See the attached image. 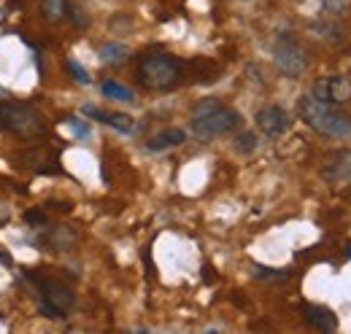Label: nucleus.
I'll list each match as a JSON object with an SVG mask.
<instances>
[{
  "mask_svg": "<svg viewBox=\"0 0 351 334\" xmlns=\"http://www.w3.org/2000/svg\"><path fill=\"white\" fill-rule=\"evenodd\" d=\"M84 114H87L89 119H97V122H103V125L114 127V129H119V132H132V119L128 114H106V111H100V108H95V105H84Z\"/></svg>",
  "mask_w": 351,
  "mask_h": 334,
  "instance_id": "9b49d317",
  "label": "nucleus"
},
{
  "mask_svg": "<svg viewBox=\"0 0 351 334\" xmlns=\"http://www.w3.org/2000/svg\"><path fill=\"white\" fill-rule=\"evenodd\" d=\"M0 264H5V267H11V264H14V259H11V256L3 250V246H0Z\"/></svg>",
  "mask_w": 351,
  "mask_h": 334,
  "instance_id": "412c9836",
  "label": "nucleus"
},
{
  "mask_svg": "<svg viewBox=\"0 0 351 334\" xmlns=\"http://www.w3.org/2000/svg\"><path fill=\"white\" fill-rule=\"evenodd\" d=\"M71 122V127H73V132H76V138H82V140H87L89 135H92V129H89L82 119H68Z\"/></svg>",
  "mask_w": 351,
  "mask_h": 334,
  "instance_id": "a211bd4d",
  "label": "nucleus"
},
{
  "mask_svg": "<svg viewBox=\"0 0 351 334\" xmlns=\"http://www.w3.org/2000/svg\"><path fill=\"white\" fill-rule=\"evenodd\" d=\"M235 149H238L241 154H252V151L257 149V135H254V132H241L238 140H235Z\"/></svg>",
  "mask_w": 351,
  "mask_h": 334,
  "instance_id": "dca6fc26",
  "label": "nucleus"
},
{
  "mask_svg": "<svg viewBox=\"0 0 351 334\" xmlns=\"http://www.w3.org/2000/svg\"><path fill=\"white\" fill-rule=\"evenodd\" d=\"M346 250H349V259H351V243H349V246H346Z\"/></svg>",
  "mask_w": 351,
  "mask_h": 334,
  "instance_id": "4be33fe9",
  "label": "nucleus"
},
{
  "mask_svg": "<svg viewBox=\"0 0 351 334\" xmlns=\"http://www.w3.org/2000/svg\"><path fill=\"white\" fill-rule=\"evenodd\" d=\"M241 125V116L235 108L224 105L217 97H206L192 108V132L203 140H214Z\"/></svg>",
  "mask_w": 351,
  "mask_h": 334,
  "instance_id": "f03ea898",
  "label": "nucleus"
},
{
  "mask_svg": "<svg viewBox=\"0 0 351 334\" xmlns=\"http://www.w3.org/2000/svg\"><path fill=\"white\" fill-rule=\"evenodd\" d=\"M41 11L49 22H62L68 16V0H41Z\"/></svg>",
  "mask_w": 351,
  "mask_h": 334,
  "instance_id": "ddd939ff",
  "label": "nucleus"
},
{
  "mask_svg": "<svg viewBox=\"0 0 351 334\" xmlns=\"http://www.w3.org/2000/svg\"><path fill=\"white\" fill-rule=\"evenodd\" d=\"M343 3H346V0H324V11H327V14H338V11L343 8Z\"/></svg>",
  "mask_w": 351,
  "mask_h": 334,
  "instance_id": "aec40b11",
  "label": "nucleus"
},
{
  "mask_svg": "<svg viewBox=\"0 0 351 334\" xmlns=\"http://www.w3.org/2000/svg\"><path fill=\"white\" fill-rule=\"evenodd\" d=\"M184 140H186V132H184V129H178V127H168V129L157 132L154 138H149L146 149H149V151H168V149L181 146Z\"/></svg>",
  "mask_w": 351,
  "mask_h": 334,
  "instance_id": "9d476101",
  "label": "nucleus"
},
{
  "mask_svg": "<svg viewBox=\"0 0 351 334\" xmlns=\"http://www.w3.org/2000/svg\"><path fill=\"white\" fill-rule=\"evenodd\" d=\"M25 221H27L30 227H41V224H46V216L41 210H27V213H25Z\"/></svg>",
  "mask_w": 351,
  "mask_h": 334,
  "instance_id": "6ab92c4d",
  "label": "nucleus"
},
{
  "mask_svg": "<svg viewBox=\"0 0 351 334\" xmlns=\"http://www.w3.org/2000/svg\"><path fill=\"white\" fill-rule=\"evenodd\" d=\"M30 281L38 286V307H41V313H44L46 318H65L68 313H71V307H73V292L65 286V283H60V281H54V278H38V275H30Z\"/></svg>",
  "mask_w": 351,
  "mask_h": 334,
  "instance_id": "39448f33",
  "label": "nucleus"
},
{
  "mask_svg": "<svg viewBox=\"0 0 351 334\" xmlns=\"http://www.w3.org/2000/svg\"><path fill=\"white\" fill-rule=\"evenodd\" d=\"M0 129L11 132L16 138H25V140L46 135L41 114L27 103H0Z\"/></svg>",
  "mask_w": 351,
  "mask_h": 334,
  "instance_id": "7ed1b4c3",
  "label": "nucleus"
},
{
  "mask_svg": "<svg viewBox=\"0 0 351 334\" xmlns=\"http://www.w3.org/2000/svg\"><path fill=\"white\" fill-rule=\"evenodd\" d=\"M313 97L324 100V103H332V105H343L351 97V81L343 76H330V79H322V81L313 84L311 89Z\"/></svg>",
  "mask_w": 351,
  "mask_h": 334,
  "instance_id": "0eeeda50",
  "label": "nucleus"
},
{
  "mask_svg": "<svg viewBox=\"0 0 351 334\" xmlns=\"http://www.w3.org/2000/svg\"><path fill=\"white\" fill-rule=\"evenodd\" d=\"M273 60H276V68L289 76V79H298L303 76L308 68V57L303 51V46L292 38V33H278L276 41H273Z\"/></svg>",
  "mask_w": 351,
  "mask_h": 334,
  "instance_id": "423d86ee",
  "label": "nucleus"
},
{
  "mask_svg": "<svg viewBox=\"0 0 351 334\" xmlns=\"http://www.w3.org/2000/svg\"><path fill=\"white\" fill-rule=\"evenodd\" d=\"M181 70H184V65L171 54H146L138 65V81L146 89L165 92L181 81Z\"/></svg>",
  "mask_w": 351,
  "mask_h": 334,
  "instance_id": "20e7f679",
  "label": "nucleus"
},
{
  "mask_svg": "<svg viewBox=\"0 0 351 334\" xmlns=\"http://www.w3.org/2000/svg\"><path fill=\"white\" fill-rule=\"evenodd\" d=\"M65 68H68V73H71V76H73L79 84H84V86H89V84H92L89 73L82 68V65H79V62H76V60H68V62H65Z\"/></svg>",
  "mask_w": 351,
  "mask_h": 334,
  "instance_id": "f3484780",
  "label": "nucleus"
},
{
  "mask_svg": "<svg viewBox=\"0 0 351 334\" xmlns=\"http://www.w3.org/2000/svg\"><path fill=\"white\" fill-rule=\"evenodd\" d=\"M103 94L111 97V100H122V103H130L132 100V89H128V86H122V84H117V81L103 84Z\"/></svg>",
  "mask_w": 351,
  "mask_h": 334,
  "instance_id": "2eb2a0df",
  "label": "nucleus"
},
{
  "mask_svg": "<svg viewBox=\"0 0 351 334\" xmlns=\"http://www.w3.org/2000/svg\"><path fill=\"white\" fill-rule=\"evenodd\" d=\"M257 127H260L263 135H267L270 140H276V138H281L292 127V119H289V114L281 105H267V108H263L257 114Z\"/></svg>",
  "mask_w": 351,
  "mask_h": 334,
  "instance_id": "6e6552de",
  "label": "nucleus"
},
{
  "mask_svg": "<svg viewBox=\"0 0 351 334\" xmlns=\"http://www.w3.org/2000/svg\"><path fill=\"white\" fill-rule=\"evenodd\" d=\"M298 111H300V119L311 129H316V132H322L327 138L343 140V138L351 135V116L338 111L332 103H324V100H319L313 94H306V97H300Z\"/></svg>",
  "mask_w": 351,
  "mask_h": 334,
  "instance_id": "f257e3e1",
  "label": "nucleus"
},
{
  "mask_svg": "<svg viewBox=\"0 0 351 334\" xmlns=\"http://www.w3.org/2000/svg\"><path fill=\"white\" fill-rule=\"evenodd\" d=\"M306 321L313 326V329H319V332H335L338 329V318H335V313L330 310V307H322V305H306Z\"/></svg>",
  "mask_w": 351,
  "mask_h": 334,
  "instance_id": "1a4fd4ad",
  "label": "nucleus"
},
{
  "mask_svg": "<svg viewBox=\"0 0 351 334\" xmlns=\"http://www.w3.org/2000/svg\"><path fill=\"white\" fill-rule=\"evenodd\" d=\"M128 46H122V43H106V46H100V57H103V62H108V65H122L125 60H128Z\"/></svg>",
  "mask_w": 351,
  "mask_h": 334,
  "instance_id": "f8f14e48",
  "label": "nucleus"
},
{
  "mask_svg": "<svg viewBox=\"0 0 351 334\" xmlns=\"http://www.w3.org/2000/svg\"><path fill=\"white\" fill-rule=\"evenodd\" d=\"M254 278L257 281H270V283H284L289 278V270H273V267L254 264Z\"/></svg>",
  "mask_w": 351,
  "mask_h": 334,
  "instance_id": "4468645a",
  "label": "nucleus"
}]
</instances>
